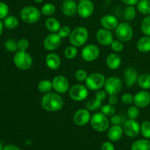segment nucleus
I'll use <instances>...</instances> for the list:
<instances>
[{"mask_svg": "<svg viewBox=\"0 0 150 150\" xmlns=\"http://www.w3.org/2000/svg\"><path fill=\"white\" fill-rule=\"evenodd\" d=\"M53 89L59 94H64L70 89V83L64 76L58 75L52 80Z\"/></svg>", "mask_w": 150, "mask_h": 150, "instance_id": "13", "label": "nucleus"}, {"mask_svg": "<svg viewBox=\"0 0 150 150\" xmlns=\"http://www.w3.org/2000/svg\"><path fill=\"white\" fill-rule=\"evenodd\" d=\"M78 4L75 0H64L62 5V12L67 17H73L77 13Z\"/></svg>", "mask_w": 150, "mask_h": 150, "instance_id": "17", "label": "nucleus"}, {"mask_svg": "<svg viewBox=\"0 0 150 150\" xmlns=\"http://www.w3.org/2000/svg\"><path fill=\"white\" fill-rule=\"evenodd\" d=\"M141 29L144 35L150 37V16H146L141 23Z\"/></svg>", "mask_w": 150, "mask_h": 150, "instance_id": "35", "label": "nucleus"}, {"mask_svg": "<svg viewBox=\"0 0 150 150\" xmlns=\"http://www.w3.org/2000/svg\"><path fill=\"white\" fill-rule=\"evenodd\" d=\"M100 51L97 45L89 44L83 48L81 51V57L84 61L90 62L96 60L99 57Z\"/></svg>", "mask_w": 150, "mask_h": 150, "instance_id": "10", "label": "nucleus"}, {"mask_svg": "<svg viewBox=\"0 0 150 150\" xmlns=\"http://www.w3.org/2000/svg\"><path fill=\"white\" fill-rule=\"evenodd\" d=\"M121 1L127 6H134L137 4L140 0H121Z\"/></svg>", "mask_w": 150, "mask_h": 150, "instance_id": "50", "label": "nucleus"}, {"mask_svg": "<svg viewBox=\"0 0 150 150\" xmlns=\"http://www.w3.org/2000/svg\"><path fill=\"white\" fill-rule=\"evenodd\" d=\"M104 88L108 95H117L122 89V82L120 78L111 76L105 80Z\"/></svg>", "mask_w": 150, "mask_h": 150, "instance_id": "8", "label": "nucleus"}, {"mask_svg": "<svg viewBox=\"0 0 150 150\" xmlns=\"http://www.w3.org/2000/svg\"><path fill=\"white\" fill-rule=\"evenodd\" d=\"M88 76L89 75H88L87 72L83 69H79L75 73V77H76V80L79 82L86 81Z\"/></svg>", "mask_w": 150, "mask_h": 150, "instance_id": "40", "label": "nucleus"}, {"mask_svg": "<svg viewBox=\"0 0 150 150\" xmlns=\"http://www.w3.org/2000/svg\"><path fill=\"white\" fill-rule=\"evenodd\" d=\"M18 19L15 16H8L4 18L3 24L7 29H14L18 26Z\"/></svg>", "mask_w": 150, "mask_h": 150, "instance_id": "28", "label": "nucleus"}, {"mask_svg": "<svg viewBox=\"0 0 150 150\" xmlns=\"http://www.w3.org/2000/svg\"><path fill=\"white\" fill-rule=\"evenodd\" d=\"M96 39L103 45H110L114 40V37L111 31L104 28L100 29L96 33Z\"/></svg>", "mask_w": 150, "mask_h": 150, "instance_id": "16", "label": "nucleus"}, {"mask_svg": "<svg viewBox=\"0 0 150 150\" xmlns=\"http://www.w3.org/2000/svg\"><path fill=\"white\" fill-rule=\"evenodd\" d=\"M4 47L6 50L10 52H15L18 51V42H16L14 39H8L4 43Z\"/></svg>", "mask_w": 150, "mask_h": 150, "instance_id": "36", "label": "nucleus"}, {"mask_svg": "<svg viewBox=\"0 0 150 150\" xmlns=\"http://www.w3.org/2000/svg\"><path fill=\"white\" fill-rule=\"evenodd\" d=\"M78 54V49L77 47L74 46V45H70L67 46V48L64 49V55L67 59H73L76 57Z\"/></svg>", "mask_w": 150, "mask_h": 150, "instance_id": "34", "label": "nucleus"}, {"mask_svg": "<svg viewBox=\"0 0 150 150\" xmlns=\"http://www.w3.org/2000/svg\"><path fill=\"white\" fill-rule=\"evenodd\" d=\"M71 32L72 31L70 26H61V28H60L59 30L58 34L62 38H66L70 37Z\"/></svg>", "mask_w": 150, "mask_h": 150, "instance_id": "43", "label": "nucleus"}, {"mask_svg": "<svg viewBox=\"0 0 150 150\" xmlns=\"http://www.w3.org/2000/svg\"><path fill=\"white\" fill-rule=\"evenodd\" d=\"M45 28L51 33H56V32H58L61 28V23L58 19L53 17H49L45 21Z\"/></svg>", "mask_w": 150, "mask_h": 150, "instance_id": "24", "label": "nucleus"}, {"mask_svg": "<svg viewBox=\"0 0 150 150\" xmlns=\"http://www.w3.org/2000/svg\"><path fill=\"white\" fill-rule=\"evenodd\" d=\"M140 125L136 120H128L123 124V131L130 138L136 137L140 133Z\"/></svg>", "mask_w": 150, "mask_h": 150, "instance_id": "15", "label": "nucleus"}, {"mask_svg": "<svg viewBox=\"0 0 150 150\" xmlns=\"http://www.w3.org/2000/svg\"><path fill=\"white\" fill-rule=\"evenodd\" d=\"M41 12L34 6H26L22 8L20 13L21 20L26 23H35L39 21L41 17Z\"/></svg>", "mask_w": 150, "mask_h": 150, "instance_id": "4", "label": "nucleus"}, {"mask_svg": "<svg viewBox=\"0 0 150 150\" xmlns=\"http://www.w3.org/2000/svg\"><path fill=\"white\" fill-rule=\"evenodd\" d=\"M3 150H21L18 146H15V145H7L5 147H4Z\"/></svg>", "mask_w": 150, "mask_h": 150, "instance_id": "51", "label": "nucleus"}, {"mask_svg": "<svg viewBox=\"0 0 150 150\" xmlns=\"http://www.w3.org/2000/svg\"><path fill=\"white\" fill-rule=\"evenodd\" d=\"M3 149H4V147H3V145L0 142V150H3Z\"/></svg>", "mask_w": 150, "mask_h": 150, "instance_id": "54", "label": "nucleus"}, {"mask_svg": "<svg viewBox=\"0 0 150 150\" xmlns=\"http://www.w3.org/2000/svg\"><path fill=\"white\" fill-rule=\"evenodd\" d=\"M134 104L139 108H145L150 103V93L146 91L137 92L134 96Z\"/></svg>", "mask_w": 150, "mask_h": 150, "instance_id": "18", "label": "nucleus"}, {"mask_svg": "<svg viewBox=\"0 0 150 150\" xmlns=\"http://www.w3.org/2000/svg\"><path fill=\"white\" fill-rule=\"evenodd\" d=\"M95 6L91 0H82L78 4L77 13L82 18H88L93 14Z\"/></svg>", "mask_w": 150, "mask_h": 150, "instance_id": "11", "label": "nucleus"}, {"mask_svg": "<svg viewBox=\"0 0 150 150\" xmlns=\"http://www.w3.org/2000/svg\"><path fill=\"white\" fill-rule=\"evenodd\" d=\"M139 114H140V111H139V107L136 105L129 107L127 111V116L129 120H136L139 117Z\"/></svg>", "mask_w": 150, "mask_h": 150, "instance_id": "39", "label": "nucleus"}, {"mask_svg": "<svg viewBox=\"0 0 150 150\" xmlns=\"http://www.w3.org/2000/svg\"><path fill=\"white\" fill-rule=\"evenodd\" d=\"M89 95L86 86L82 84H75L69 89V96L73 100L83 101L86 99Z\"/></svg>", "mask_w": 150, "mask_h": 150, "instance_id": "9", "label": "nucleus"}, {"mask_svg": "<svg viewBox=\"0 0 150 150\" xmlns=\"http://www.w3.org/2000/svg\"><path fill=\"white\" fill-rule=\"evenodd\" d=\"M90 124L94 130L102 133L109 128L110 122L108 117L102 112H96L91 117Z\"/></svg>", "mask_w": 150, "mask_h": 150, "instance_id": "5", "label": "nucleus"}, {"mask_svg": "<svg viewBox=\"0 0 150 150\" xmlns=\"http://www.w3.org/2000/svg\"><path fill=\"white\" fill-rule=\"evenodd\" d=\"M131 150H150V141L139 139L132 144Z\"/></svg>", "mask_w": 150, "mask_h": 150, "instance_id": "26", "label": "nucleus"}, {"mask_svg": "<svg viewBox=\"0 0 150 150\" xmlns=\"http://www.w3.org/2000/svg\"><path fill=\"white\" fill-rule=\"evenodd\" d=\"M41 106L48 112H57L64 106V100L59 93L48 92L41 100Z\"/></svg>", "mask_w": 150, "mask_h": 150, "instance_id": "1", "label": "nucleus"}, {"mask_svg": "<svg viewBox=\"0 0 150 150\" xmlns=\"http://www.w3.org/2000/svg\"><path fill=\"white\" fill-rule=\"evenodd\" d=\"M107 93L105 90H102V89H99L95 93V98L100 101H103L106 98Z\"/></svg>", "mask_w": 150, "mask_h": 150, "instance_id": "46", "label": "nucleus"}, {"mask_svg": "<svg viewBox=\"0 0 150 150\" xmlns=\"http://www.w3.org/2000/svg\"><path fill=\"white\" fill-rule=\"evenodd\" d=\"M122 122V118L119 115H113L111 117V123L113 125H120Z\"/></svg>", "mask_w": 150, "mask_h": 150, "instance_id": "47", "label": "nucleus"}, {"mask_svg": "<svg viewBox=\"0 0 150 150\" xmlns=\"http://www.w3.org/2000/svg\"><path fill=\"white\" fill-rule=\"evenodd\" d=\"M101 150H114V146L109 142H104L101 146Z\"/></svg>", "mask_w": 150, "mask_h": 150, "instance_id": "48", "label": "nucleus"}, {"mask_svg": "<svg viewBox=\"0 0 150 150\" xmlns=\"http://www.w3.org/2000/svg\"><path fill=\"white\" fill-rule=\"evenodd\" d=\"M111 49L114 51L115 53H120L124 49V45L123 42L120 40H113V42L111 44Z\"/></svg>", "mask_w": 150, "mask_h": 150, "instance_id": "41", "label": "nucleus"}, {"mask_svg": "<svg viewBox=\"0 0 150 150\" xmlns=\"http://www.w3.org/2000/svg\"><path fill=\"white\" fill-rule=\"evenodd\" d=\"M121 100L125 105H130L134 102V96L131 94L125 93L121 97Z\"/></svg>", "mask_w": 150, "mask_h": 150, "instance_id": "45", "label": "nucleus"}, {"mask_svg": "<svg viewBox=\"0 0 150 150\" xmlns=\"http://www.w3.org/2000/svg\"><path fill=\"white\" fill-rule=\"evenodd\" d=\"M102 105H103V101H100L99 100L95 98V99L89 100L86 102V108H87L89 111H95L100 109Z\"/></svg>", "mask_w": 150, "mask_h": 150, "instance_id": "31", "label": "nucleus"}, {"mask_svg": "<svg viewBox=\"0 0 150 150\" xmlns=\"http://www.w3.org/2000/svg\"><path fill=\"white\" fill-rule=\"evenodd\" d=\"M138 85L144 89H150V74L144 73L139 76L137 80Z\"/></svg>", "mask_w": 150, "mask_h": 150, "instance_id": "29", "label": "nucleus"}, {"mask_svg": "<svg viewBox=\"0 0 150 150\" xmlns=\"http://www.w3.org/2000/svg\"><path fill=\"white\" fill-rule=\"evenodd\" d=\"M38 90L43 94L51 92L53 89L52 81H51L48 79H43L38 83Z\"/></svg>", "mask_w": 150, "mask_h": 150, "instance_id": "27", "label": "nucleus"}, {"mask_svg": "<svg viewBox=\"0 0 150 150\" xmlns=\"http://www.w3.org/2000/svg\"><path fill=\"white\" fill-rule=\"evenodd\" d=\"M100 24L104 29L110 31L114 30L119 24L118 19L113 15H105L101 18Z\"/></svg>", "mask_w": 150, "mask_h": 150, "instance_id": "20", "label": "nucleus"}, {"mask_svg": "<svg viewBox=\"0 0 150 150\" xmlns=\"http://www.w3.org/2000/svg\"><path fill=\"white\" fill-rule=\"evenodd\" d=\"M108 100V103L112 105H115L117 103V102H118V98H117V95H109Z\"/></svg>", "mask_w": 150, "mask_h": 150, "instance_id": "49", "label": "nucleus"}, {"mask_svg": "<svg viewBox=\"0 0 150 150\" xmlns=\"http://www.w3.org/2000/svg\"><path fill=\"white\" fill-rule=\"evenodd\" d=\"M100 112L105 114L107 117H112L113 115L115 114L116 109L114 105H111V104H106V105H102L100 108Z\"/></svg>", "mask_w": 150, "mask_h": 150, "instance_id": "37", "label": "nucleus"}, {"mask_svg": "<svg viewBox=\"0 0 150 150\" xmlns=\"http://www.w3.org/2000/svg\"><path fill=\"white\" fill-rule=\"evenodd\" d=\"M138 78V73L134 67H127L125 71V82L127 88H131L137 82Z\"/></svg>", "mask_w": 150, "mask_h": 150, "instance_id": "19", "label": "nucleus"}, {"mask_svg": "<svg viewBox=\"0 0 150 150\" xmlns=\"http://www.w3.org/2000/svg\"><path fill=\"white\" fill-rule=\"evenodd\" d=\"M140 133L145 139H150V122L144 121L140 127Z\"/></svg>", "mask_w": 150, "mask_h": 150, "instance_id": "38", "label": "nucleus"}, {"mask_svg": "<svg viewBox=\"0 0 150 150\" xmlns=\"http://www.w3.org/2000/svg\"><path fill=\"white\" fill-rule=\"evenodd\" d=\"M9 14V7L6 3L0 1V20L4 19Z\"/></svg>", "mask_w": 150, "mask_h": 150, "instance_id": "42", "label": "nucleus"}, {"mask_svg": "<svg viewBox=\"0 0 150 150\" xmlns=\"http://www.w3.org/2000/svg\"><path fill=\"white\" fill-rule=\"evenodd\" d=\"M136 16V10L134 6H127L123 11V17L126 21H132Z\"/></svg>", "mask_w": 150, "mask_h": 150, "instance_id": "32", "label": "nucleus"}, {"mask_svg": "<svg viewBox=\"0 0 150 150\" xmlns=\"http://www.w3.org/2000/svg\"><path fill=\"white\" fill-rule=\"evenodd\" d=\"M105 80L106 79L105 76L102 73H94L88 76L85 83L88 89L92 91H98L103 87Z\"/></svg>", "mask_w": 150, "mask_h": 150, "instance_id": "6", "label": "nucleus"}, {"mask_svg": "<svg viewBox=\"0 0 150 150\" xmlns=\"http://www.w3.org/2000/svg\"><path fill=\"white\" fill-rule=\"evenodd\" d=\"M13 62L17 68L21 70H29L33 64V59L32 56L26 52V51H16L13 57Z\"/></svg>", "mask_w": 150, "mask_h": 150, "instance_id": "2", "label": "nucleus"}, {"mask_svg": "<svg viewBox=\"0 0 150 150\" xmlns=\"http://www.w3.org/2000/svg\"><path fill=\"white\" fill-rule=\"evenodd\" d=\"M35 2L38 3V4H40V3H42V1H43V0H33Z\"/></svg>", "mask_w": 150, "mask_h": 150, "instance_id": "53", "label": "nucleus"}, {"mask_svg": "<svg viewBox=\"0 0 150 150\" xmlns=\"http://www.w3.org/2000/svg\"><path fill=\"white\" fill-rule=\"evenodd\" d=\"M137 10L143 15H150V0H140L137 4Z\"/></svg>", "mask_w": 150, "mask_h": 150, "instance_id": "30", "label": "nucleus"}, {"mask_svg": "<svg viewBox=\"0 0 150 150\" xmlns=\"http://www.w3.org/2000/svg\"><path fill=\"white\" fill-rule=\"evenodd\" d=\"M105 62L109 69L113 70H117L121 65L122 59L118 53H111L106 57Z\"/></svg>", "mask_w": 150, "mask_h": 150, "instance_id": "22", "label": "nucleus"}, {"mask_svg": "<svg viewBox=\"0 0 150 150\" xmlns=\"http://www.w3.org/2000/svg\"><path fill=\"white\" fill-rule=\"evenodd\" d=\"M123 133L124 131L122 127L120 125H116L108 128V138L111 142H118L122 139Z\"/></svg>", "mask_w": 150, "mask_h": 150, "instance_id": "23", "label": "nucleus"}, {"mask_svg": "<svg viewBox=\"0 0 150 150\" xmlns=\"http://www.w3.org/2000/svg\"><path fill=\"white\" fill-rule=\"evenodd\" d=\"M70 42L72 45L81 47L85 45L89 38V32L83 26H78L72 31L70 35Z\"/></svg>", "mask_w": 150, "mask_h": 150, "instance_id": "3", "label": "nucleus"}, {"mask_svg": "<svg viewBox=\"0 0 150 150\" xmlns=\"http://www.w3.org/2000/svg\"><path fill=\"white\" fill-rule=\"evenodd\" d=\"M41 13L45 16H51L55 13L56 7L52 3H46L42 7Z\"/></svg>", "mask_w": 150, "mask_h": 150, "instance_id": "33", "label": "nucleus"}, {"mask_svg": "<svg viewBox=\"0 0 150 150\" xmlns=\"http://www.w3.org/2000/svg\"><path fill=\"white\" fill-rule=\"evenodd\" d=\"M62 38L57 32L51 33L47 35L43 40V47L47 51H54L60 46Z\"/></svg>", "mask_w": 150, "mask_h": 150, "instance_id": "12", "label": "nucleus"}, {"mask_svg": "<svg viewBox=\"0 0 150 150\" xmlns=\"http://www.w3.org/2000/svg\"><path fill=\"white\" fill-rule=\"evenodd\" d=\"M91 114L87 108H81L76 111L73 114V120L76 125L83 126L90 122Z\"/></svg>", "mask_w": 150, "mask_h": 150, "instance_id": "14", "label": "nucleus"}, {"mask_svg": "<svg viewBox=\"0 0 150 150\" xmlns=\"http://www.w3.org/2000/svg\"><path fill=\"white\" fill-rule=\"evenodd\" d=\"M45 64L50 70H56L61 65V59L55 53H50L45 57Z\"/></svg>", "mask_w": 150, "mask_h": 150, "instance_id": "21", "label": "nucleus"}, {"mask_svg": "<svg viewBox=\"0 0 150 150\" xmlns=\"http://www.w3.org/2000/svg\"><path fill=\"white\" fill-rule=\"evenodd\" d=\"M115 35L117 39L122 42H128L133 37V28L127 22H122L116 28Z\"/></svg>", "mask_w": 150, "mask_h": 150, "instance_id": "7", "label": "nucleus"}, {"mask_svg": "<svg viewBox=\"0 0 150 150\" xmlns=\"http://www.w3.org/2000/svg\"><path fill=\"white\" fill-rule=\"evenodd\" d=\"M136 47L137 49L140 52L142 53H147L150 51V37L146 36L142 37L136 43Z\"/></svg>", "mask_w": 150, "mask_h": 150, "instance_id": "25", "label": "nucleus"}, {"mask_svg": "<svg viewBox=\"0 0 150 150\" xmlns=\"http://www.w3.org/2000/svg\"><path fill=\"white\" fill-rule=\"evenodd\" d=\"M3 26H4V24L2 23V22L0 21V36H1V35L2 34V32H3Z\"/></svg>", "mask_w": 150, "mask_h": 150, "instance_id": "52", "label": "nucleus"}, {"mask_svg": "<svg viewBox=\"0 0 150 150\" xmlns=\"http://www.w3.org/2000/svg\"><path fill=\"white\" fill-rule=\"evenodd\" d=\"M76 1H82V0H76Z\"/></svg>", "mask_w": 150, "mask_h": 150, "instance_id": "55", "label": "nucleus"}, {"mask_svg": "<svg viewBox=\"0 0 150 150\" xmlns=\"http://www.w3.org/2000/svg\"><path fill=\"white\" fill-rule=\"evenodd\" d=\"M18 47L20 51H27L29 47V42L26 38H21L18 41Z\"/></svg>", "mask_w": 150, "mask_h": 150, "instance_id": "44", "label": "nucleus"}]
</instances>
